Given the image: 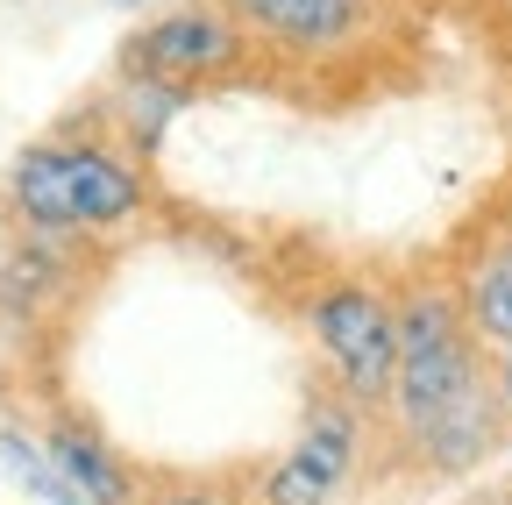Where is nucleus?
<instances>
[{"mask_svg": "<svg viewBox=\"0 0 512 505\" xmlns=\"http://www.w3.org/2000/svg\"><path fill=\"white\" fill-rule=\"evenodd\" d=\"M150 185L128 164V150L114 143H86V136H50L29 143L8 164V214L36 235H121L143 221Z\"/></svg>", "mask_w": 512, "mask_h": 505, "instance_id": "obj_1", "label": "nucleus"}, {"mask_svg": "<svg viewBox=\"0 0 512 505\" xmlns=\"http://www.w3.org/2000/svg\"><path fill=\"white\" fill-rule=\"evenodd\" d=\"M484 342L463 313V292L448 285H413L399 299V385H392V427L399 441L420 434L434 413H448L463 392L484 385Z\"/></svg>", "mask_w": 512, "mask_h": 505, "instance_id": "obj_2", "label": "nucleus"}, {"mask_svg": "<svg viewBox=\"0 0 512 505\" xmlns=\"http://www.w3.org/2000/svg\"><path fill=\"white\" fill-rule=\"evenodd\" d=\"M306 342H313L320 363H328L335 392H349L363 413L392 406V385H399V299L342 278L328 292H313Z\"/></svg>", "mask_w": 512, "mask_h": 505, "instance_id": "obj_3", "label": "nucleus"}, {"mask_svg": "<svg viewBox=\"0 0 512 505\" xmlns=\"http://www.w3.org/2000/svg\"><path fill=\"white\" fill-rule=\"evenodd\" d=\"M249 50H256L249 29L221 0H178V8H157L150 22H136L121 36V72L207 86V79H235L249 65Z\"/></svg>", "mask_w": 512, "mask_h": 505, "instance_id": "obj_4", "label": "nucleus"}, {"mask_svg": "<svg viewBox=\"0 0 512 505\" xmlns=\"http://www.w3.org/2000/svg\"><path fill=\"white\" fill-rule=\"evenodd\" d=\"M363 463V406L349 392H313L292 449L271 463L256 505H335Z\"/></svg>", "mask_w": 512, "mask_h": 505, "instance_id": "obj_5", "label": "nucleus"}, {"mask_svg": "<svg viewBox=\"0 0 512 505\" xmlns=\"http://www.w3.org/2000/svg\"><path fill=\"white\" fill-rule=\"evenodd\" d=\"M221 8L249 29V43L285 57H335L377 22V0H221Z\"/></svg>", "mask_w": 512, "mask_h": 505, "instance_id": "obj_6", "label": "nucleus"}, {"mask_svg": "<svg viewBox=\"0 0 512 505\" xmlns=\"http://www.w3.org/2000/svg\"><path fill=\"white\" fill-rule=\"evenodd\" d=\"M505 427H512V413H505L498 385L484 377L477 392H463L448 413H434L420 434H406V456H413V470H427V477H463V470H477L484 456H498Z\"/></svg>", "mask_w": 512, "mask_h": 505, "instance_id": "obj_7", "label": "nucleus"}, {"mask_svg": "<svg viewBox=\"0 0 512 505\" xmlns=\"http://www.w3.org/2000/svg\"><path fill=\"white\" fill-rule=\"evenodd\" d=\"M36 434H43L50 463L64 470V484H72L86 505H136V498H143V491H136V470H128V456L114 449V441H107L93 420H79V413H50Z\"/></svg>", "mask_w": 512, "mask_h": 505, "instance_id": "obj_8", "label": "nucleus"}, {"mask_svg": "<svg viewBox=\"0 0 512 505\" xmlns=\"http://www.w3.org/2000/svg\"><path fill=\"white\" fill-rule=\"evenodd\" d=\"M200 100V86H178V79H150V72H121L114 86V121H121V143L128 157H157L171 121Z\"/></svg>", "mask_w": 512, "mask_h": 505, "instance_id": "obj_9", "label": "nucleus"}, {"mask_svg": "<svg viewBox=\"0 0 512 505\" xmlns=\"http://www.w3.org/2000/svg\"><path fill=\"white\" fill-rule=\"evenodd\" d=\"M0 477H8V484H15L29 505H86L72 484H64V470L50 463L43 434L15 427V420H0Z\"/></svg>", "mask_w": 512, "mask_h": 505, "instance_id": "obj_10", "label": "nucleus"}, {"mask_svg": "<svg viewBox=\"0 0 512 505\" xmlns=\"http://www.w3.org/2000/svg\"><path fill=\"white\" fill-rule=\"evenodd\" d=\"M463 313H470V328H477V342H484L491 356L512 342V242H498L491 257L470 271V285H463Z\"/></svg>", "mask_w": 512, "mask_h": 505, "instance_id": "obj_11", "label": "nucleus"}, {"mask_svg": "<svg viewBox=\"0 0 512 505\" xmlns=\"http://www.w3.org/2000/svg\"><path fill=\"white\" fill-rule=\"evenodd\" d=\"M136 505H228L221 491H164V498H136Z\"/></svg>", "mask_w": 512, "mask_h": 505, "instance_id": "obj_12", "label": "nucleus"}, {"mask_svg": "<svg viewBox=\"0 0 512 505\" xmlns=\"http://www.w3.org/2000/svg\"><path fill=\"white\" fill-rule=\"evenodd\" d=\"M491 385H498V399H505V413H512V342H505L498 363H491Z\"/></svg>", "mask_w": 512, "mask_h": 505, "instance_id": "obj_13", "label": "nucleus"}]
</instances>
